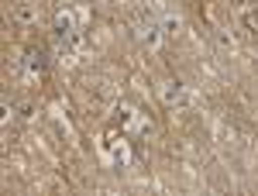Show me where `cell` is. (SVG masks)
I'll use <instances>...</instances> for the list:
<instances>
[{
    "label": "cell",
    "mask_w": 258,
    "mask_h": 196,
    "mask_svg": "<svg viewBox=\"0 0 258 196\" xmlns=\"http://www.w3.org/2000/svg\"><path fill=\"white\" fill-rule=\"evenodd\" d=\"M217 38H220V45H224V48H234V35H227V31H220Z\"/></svg>",
    "instance_id": "10"
},
{
    "label": "cell",
    "mask_w": 258,
    "mask_h": 196,
    "mask_svg": "<svg viewBox=\"0 0 258 196\" xmlns=\"http://www.w3.org/2000/svg\"><path fill=\"white\" fill-rule=\"evenodd\" d=\"M117 120H120V127H138V114H135V107L120 103V107H117Z\"/></svg>",
    "instance_id": "6"
},
{
    "label": "cell",
    "mask_w": 258,
    "mask_h": 196,
    "mask_svg": "<svg viewBox=\"0 0 258 196\" xmlns=\"http://www.w3.org/2000/svg\"><path fill=\"white\" fill-rule=\"evenodd\" d=\"M162 35H165V31H162L159 21H145V24L138 28V38L145 41L148 48H159V45H162Z\"/></svg>",
    "instance_id": "3"
},
{
    "label": "cell",
    "mask_w": 258,
    "mask_h": 196,
    "mask_svg": "<svg viewBox=\"0 0 258 196\" xmlns=\"http://www.w3.org/2000/svg\"><path fill=\"white\" fill-rule=\"evenodd\" d=\"M86 18V11H59L55 14V28H59V35H69V31H76V24Z\"/></svg>",
    "instance_id": "4"
},
{
    "label": "cell",
    "mask_w": 258,
    "mask_h": 196,
    "mask_svg": "<svg viewBox=\"0 0 258 196\" xmlns=\"http://www.w3.org/2000/svg\"><path fill=\"white\" fill-rule=\"evenodd\" d=\"M11 114H14V110H11V103H7V100H4V103H0V120H4V124H7V120H11Z\"/></svg>",
    "instance_id": "9"
},
{
    "label": "cell",
    "mask_w": 258,
    "mask_h": 196,
    "mask_svg": "<svg viewBox=\"0 0 258 196\" xmlns=\"http://www.w3.org/2000/svg\"><path fill=\"white\" fill-rule=\"evenodd\" d=\"M162 31H165V35H176L179 31V18L176 14H165V18H162Z\"/></svg>",
    "instance_id": "7"
},
{
    "label": "cell",
    "mask_w": 258,
    "mask_h": 196,
    "mask_svg": "<svg viewBox=\"0 0 258 196\" xmlns=\"http://www.w3.org/2000/svg\"><path fill=\"white\" fill-rule=\"evenodd\" d=\"M162 100L169 103V107H186L189 103V97H186V86L182 83H162Z\"/></svg>",
    "instance_id": "2"
},
{
    "label": "cell",
    "mask_w": 258,
    "mask_h": 196,
    "mask_svg": "<svg viewBox=\"0 0 258 196\" xmlns=\"http://www.w3.org/2000/svg\"><path fill=\"white\" fill-rule=\"evenodd\" d=\"M103 152H107V158L114 165H127L131 162V148H127L124 138H103Z\"/></svg>",
    "instance_id": "1"
},
{
    "label": "cell",
    "mask_w": 258,
    "mask_h": 196,
    "mask_svg": "<svg viewBox=\"0 0 258 196\" xmlns=\"http://www.w3.org/2000/svg\"><path fill=\"white\" fill-rule=\"evenodd\" d=\"M24 66H28V76H31V79H35V76L41 73V62L35 59V55H28V59H24Z\"/></svg>",
    "instance_id": "8"
},
{
    "label": "cell",
    "mask_w": 258,
    "mask_h": 196,
    "mask_svg": "<svg viewBox=\"0 0 258 196\" xmlns=\"http://www.w3.org/2000/svg\"><path fill=\"white\" fill-rule=\"evenodd\" d=\"M18 18H21V21H31V18H35V11H31V7H21Z\"/></svg>",
    "instance_id": "11"
},
{
    "label": "cell",
    "mask_w": 258,
    "mask_h": 196,
    "mask_svg": "<svg viewBox=\"0 0 258 196\" xmlns=\"http://www.w3.org/2000/svg\"><path fill=\"white\" fill-rule=\"evenodd\" d=\"M83 45V31L80 28H76V31H69V35H62V55H73V52H76V48H80Z\"/></svg>",
    "instance_id": "5"
}]
</instances>
